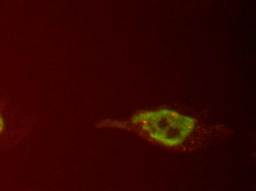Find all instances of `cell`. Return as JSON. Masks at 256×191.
Masks as SVG:
<instances>
[{"instance_id":"cell-1","label":"cell","mask_w":256,"mask_h":191,"mask_svg":"<svg viewBox=\"0 0 256 191\" xmlns=\"http://www.w3.org/2000/svg\"><path fill=\"white\" fill-rule=\"evenodd\" d=\"M3 129H4V122H3L2 118L0 116V133L2 132Z\"/></svg>"}]
</instances>
